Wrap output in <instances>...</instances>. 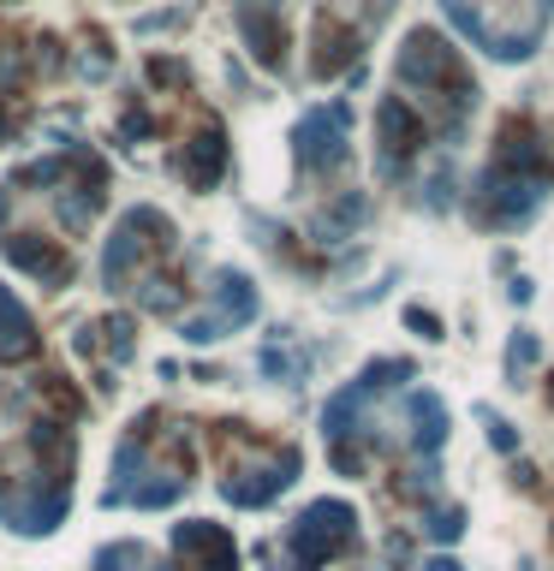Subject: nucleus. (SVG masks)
Returning a JSON list of instances; mask_svg holds the SVG:
<instances>
[{
    "mask_svg": "<svg viewBox=\"0 0 554 571\" xmlns=\"http://www.w3.org/2000/svg\"><path fill=\"white\" fill-rule=\"evenodd\" d=\"M548 179H524V173H501V167H484V179L471 185V221L477 227H524L536 221V209L548 202Z\"/></svg>",
    "mask_w": 554,
    "mask_h": 571,
    "instance_id": "4",
    "label": "nucleus"
},
{
    "mask_svg": "<svg viewBox=\"0 0 554 571\" xmlns=\"http://www.w3.org/2000/svg\"><path fill=\"white\" fill-rule=\"evenodd\" d=\"M424 113H412V101L405 96H388L382 108H376V143H382V179H400L405 161L424 150Z\"/></svg>",
    "mask_w": 554,
    "mask_h": 571,
    "instance_id": "9",
    "label": "nucleus"
},
{
    "mask_svg": "<svg viewBox=\"0 0 554 571\" xmlns=\"http://www.w3.org/2000/svg\"><path fill=\"white\" fill-rule=\"evenodd\" d=\"M150 78H155V84H185V66H180V61H155Z\"/></svg>",
    "mask_w": 554,
    "mask_h": 571,
    "instance_id": "28",
    "label": "nucleus"
},
{
    "mask_svg": "<svg viewBox=\"0 0 554 571\" xmlns=\"http://www.w3.org/2000/svg\"><path fill=\"white\" fill-rule=\"evenodd\" d=\"M484 422H489V441H495V447H501V452H513V447H519V435H513V429H507V422H501V417H495V411H484Z\"/></svg>",
    "mask_w": 554,
    "mask_h": 571,
    "instance_id": "27",
    "label": "nucleus"
},
{
    "mask_svg": "<svg viewBox=\"0 0 554 571\" xmlns=\"http://www.w3.org/2000/svg\"><path fill=\"white\" fill-rule=\"evenodd\" d=\"M298 447H274V452H257V459H245V464H227V476H221V494L232 506H269L274 494H286L293 488V476H298Z\"/></svg>",
    "mask_w": 554,
    "mask_h": 571,
    "instance_id": "6",
    "label": "nucleus"
},
{
    "mask_svg": "<svg viewBox=\"0 0 554 571\" xmlns=\"http://www.w3.org/2000/svg\"><path fill=\"white\" fill-rule=\"evenodd\" d=\"M78 351H108L113 363H131V351H138V333H131V316L90 321V328L78 333Z\"/></svg>",
    "mask_w": 554,
    "mask_h": 571,
    "instance_id": "17",
    "label": "nucleus"
},
{
    "mask_svg": "<svg viewBox=\"0 0 554 571\" xmlns=\"http://www.w3.org/2000/svg\"><path fill=\"white\" fill-rule=\"evenodd\" d=\"M0 256H7L12 268L36 274L42 286H66L72 281V256L54 239H42V232H12V239H0Z\"/></svg>",
    "mask_w": 554,
    "mask_h": 571,
    "instance_id": "11",
    "label": "nucleus"
},
{
    "mask_svg": "<svg viewBox=\"0 0 554 571\" xmlns=\"http://www.w3.org/2000/svg\"><path fill=\"white\" fill-rule=\"evenodd\" d=\"M536 358H543V345H536V333H513V345H507V375H524V370H536Z\"/></svg>",
    "mask_w": 554,
    "mask_h": 571,
    "instance_id": "20",
    "label": "nucleus"
},
{
    "mask_svg": "<svg viewBox=\"0 0 554 571\" xmlns=\"http://www.w3.org/2000/svg\"><path fill=\"white\" fill-rule=\"evenodd\" d=\"M131 565H143V548L138 541H120V548H108L96 560V571H131Z\"/></svg>",
    "mask_w": 554,
    "mask_h": 571,
    "instance_id": "24",
    "label": "nucleus"
},
{
    "mask_svg": "<svg viewBox=\"0 0 554 571\" xmlns=\"http://www.w3.org/2000/svg\"><path fill=\"white\" fill-rule=\"evenodd\" d=\"M72 506V441L61 422H36L19 447H0V524L48 536Z\"/></svg>",
    "mask_w": 554,
    "mask_h": 571,
    "instance_id": "1",
    "label": "nucleus"
},
{
    "mask_svg": "<svg viewBox=\"0 0 554 571\" xmlns=\"http://www.w3.org/2000/svg\"><path fill=\"white\" fill-rule=\"evenodd\" d=\"M167 244H173L167 215L143 209V202H138V209H126L120 227H113V239H108V251H101V286L126 292L131 274H138V262L143 256H167Z\"/></svg>",
    "mask_w": 554,
    "mask_h": 571,
    "instance_id": "5",
    "label": "nucleus"
},
{
    "mask_svg": "<svg viewBox=\"0 0 554 571\" xmlns=\"http://www.w3.org/2000/svg\"><path fill=\"white\" fill-rule=\"evenodd\" d=\"M352 54H358V36H352V31H340L334 19L316 24V61H311L316 78H334V72H346V66H352Z\"/></svg>",
    "mask_w": 554,
    "mask_h": 571,
    "instance_id": "18",
    "label": "nucleus"
},
{
    "mask_svg": "<svg viewBox=\"0 0 554 571\" xmlns=\"http://www.w3.org/2000/svg\"><path fill=\"white\" fill-rule=\"evenodd\" d=\"M424 530L435 536V541H459V530H465V512L459 506H442V512H430V524Z\"/></svg>",
    "mask_w": 554,
    "mask_h": 571,
    "instance_id": "22",
    "label": "nucleus"
},
{
    "mask_svg": "<svg viewBox=\"0 0 554 571\" xmlns=\"http://www.w3.org/2000/svg\"><path fill=\"white\" fill-rule=\"evenodd\" d=\"M424 202H430V209H454V167H447V161H442V167L430 173V190H424Z\"/></svg>",
    "mask_w": 554,
    "mask_h": 571,
    "instance_id": "23",
    "label": "nucleus"
},
{
    "mask_svg": "<svg viewBox=\"0 0 554 571\" xmlns=\"http://www.w3.org/2000/svg\"><path fill=\"white\" fill-rule=\"evenodd\" d=\"M143 310L173 316V310H180V292H173L167 281H155V274H150V281H143Z\"/></svg>",
    "mask_w": 554,
    "mask_h": 571,
    "instance_id": "21",
    "label": "nucleus"
},
{
    "mask_svg": "<svg viewBox=\"0 0 554 571\" xmlns=\"http://www.w3.org/2000/svg\"><path fill=\"white\" fill-rule=\"evenodd\" d=\"M24 358H36V321L0 286V363H24Z\"/></svg>",
    "mask_w": 554,
    "mask_h": 571,
    "instance_id": "14",
    "label": "nucleus"
},
{
    "mask_svg": "<svg viewBox=\"0 0 554 571\" xmlns=\"http://www.w3.org/2000/svg\"><path fill=\"white\" fill-rule=\"evenodd\" d=\"M251 316H257V286L245 281L239 268H221V274H215V310L185 321V340H192V345L227 340V333H232V328H245Z\"/></svg>",
    "mask_w": 554,
    "mask_h": 571,
    "instance_id": "8",
    "label": "nucleus"
},
{
    "mask_svg": "<svg viewBox=\"0 0 554 571\" xmlns=\"http://www.w3.org/2000/svg\"><path fill=\"white\" fill-rule=\"evenodd\" d=\"M239 31L251 42V54L269 72L286 66V24H281V0H245L239 7Z\"/></svg>",
    "mask_w": 554,
    "mask_h": 571,
    "instance_id": "12",
    "label": "nucleus"
},
{
    "mask_svg": "<svg viewBox=\"0 0 554 571\" xmlns=\"http://www.w3.org/2000/svg\"><path fill=\"white\" fill-rule=\"evenodd\" d=\"M346 131H352V108H346V101H334V108H311V113L298 120V131H293L298 167L316 173V179H323V173H340L346 155H352Z\"/></svg>",
    "mask_w": 554,
    "mask_h": 571,
    "instance_id": "7",
    "label": "nucleus"
},
{
    "mask_svg": "<svg viewBox=\"0 0 554 571\" xmlns=\"http://www.w3.org/2000/svg\"><path fill=\"white\" fill-rule=\"evenodd\" d=\"M393 72H400L405 90L442 120L447 138H465V120H471V108H477V84H471V72L459 66V54L447 48V36L412 31L405 48H400V61H393Z\"/></svg>",
    "mask_w": 554,
    "mask_h": 571,
    "instance_id": "2",
    "label": "nucleus"
},
{
    "mask_svg": "<svg viewBox=\"0 0 554 571\" xmlns=\"http://www.w3.org/2000/svg\"><path fill=\"white\" fill-rule=\"evenodd\" d=\"M363 215H370V197H363V190H340V197H334V209H323V215H316V239H323V244H334L340 232L363 227Z\"/></svg>",
    "mask_w": 554,
    "mask_h": 571,
    "instance_id": "19",
    "label": "nucleus"
},
{
    "mask_svg": "<svg viewBox=\"0 0 554 571\" xmlns=\"http://www.w3.org/2000/svg\"><path fill=\"white\" fill-rule=\"evenodd\" d=\"M405 321H412L424 340H442V316H435V310H417V304H412V310H405Z\"/></svg>",
    "mask_w": 554,
    "mask_h": 571,
    "instance_id": "26",
    "label": "nucleus"
},
{
    "mask_svg": "<svg viewBox=\"0 0 554 571\" xmlns=\"http://www.w3.org/2000/svg\"><path fill=\"white\" fill-rule=\"evenodd\" d=\"M173 560H180V571H239V548L221 524L192 518L173 530Z\"/></svg>",
    "mask_w": 554,
    "mask_h": 571,
    "instance_id": "10",
    "label": "nucleus"
},
{
    "mask_svg": "<svg viewBox=\"0 0 554 571\" xmlns=\"http://www.w3.org/2000/svg\"><path fill=\"white\" fill-rule=\"evenodd\" d=\"M405 417H412V447L417 452H435L447 441V405L435 399V393H412V399H405Z\"/></svg>",
    "mask_w": 554,
    "mask_h": 571,
    "instance_id": "16",
    "label": "nucleus"
},
{
    "mask_svg": "<svg viewBox=\"0 0 554 571\" xmlns=\"http://www.w3.org/2000/svg\"><path fill=\"white\" fill-rule=\"evenodd\" d=\"M221 173H227V131L203 125L197 138L185 143V155H180V179L192 190H209V185H221Z\"/></svg>",
    "mask_w": 554,
    "mask_h": 571,
    "instance_id": "13",
    "label": "nucleus"
},
{
    "mask_svg": "<svg viewBox=\"0 0 554 571\" xmlns=\"http://www.w3.org/2000/svg\"><path fill=\"white\" fill-rule=\"evenodd\" d=\"M358 541V512L346 501H316L298 512V524L286 530V553H293L298 571H323L328 560H340Z\"/></svg>",
    "mask_w": 554,
    "mask_h": 571,
    "instance_id": "3",
    "label": "nucleus"
},
{
    "mask_svg": "<svg viewBox=\"0 0 554 571\" xmlns=\"http://www.w3.org/2000/svg\"><path fill=\"white\" fill-rule=\"evenodd\" d=\"M424 571H459V565H454V560H430Z\"/></svg>",
    "mask_w": 554,
    "mask_h": 571,
    "instance_id": "29",
    "label": "nucleus"
},
{
    "mask_svg": "<svg viewBox=\"0 0 554 571\" xmlns=\"http://www.w3.org/2000/svg\"><path fill=\"white\" fill-rule=\"evenodd\" d=\"M138 482H143V429H131L126 441L113 447V471H108V494H101V501H108V506H126Z\"/></svg>",
    "mask_w": 554,
    "mask_h": 571,
    "instance_id": "15",
    "label": "nucleus"
},
{
    "mask_svg": "<svg viewBox=\"0 0 554 571\" xmlns=\"http://www.w3.org/2000/svg\"><path fill=\"white\" fill-rule=\"evenodd\" d=\"M311 363H293L286 351H262V375H304Z\"/></svg>",
    "mask_w": 554,
    "mask_h": 571,
    "instance_id": "25",
    "label": "nucleus"
}]
</instances>
